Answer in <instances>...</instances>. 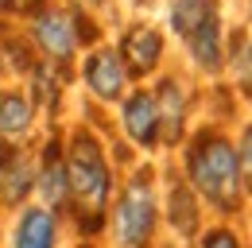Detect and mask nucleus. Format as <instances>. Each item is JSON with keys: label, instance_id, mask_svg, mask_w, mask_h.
<instances>
[{"label": "nucleus", "instance_id": "16", "mask_svg": "<svg viewBox=\"0 0 252 248\" xmlns=\"http://www.w3.org/2000/svg\"><path fill=\"white\" fill-rule=\"evenodd\" d=\"M225 74L245 93H252V28L225 31Z\"/></svg>", "mask_w": 252, "mask_h": 248}, {"label": "nucleus", "instance_id": "14", "mask_svg": "<svg viewBox=\"0 0 252 248\" xmlns=\"http://www.w3.org/2000/svg\"><path fill=\"white\" fill-rule=\"evenodd\" d=\"M35 124V101L28 90H0V140L20 144Z\"/></svg>", "mask_w": 252, "mask_h": 248}, {"label": "nucleus", "instance_id": "2", "mask_svg": "<svg viewBox=\"0 0 252 248\" xmlns=\"http://www.w3.org/2000/svg\"><path fill=\"white\" fill-rule=\"evenodd\" d=\"M66 155V183H70V217L82 233H101L105 214L113 202V167L105 159V148L90 128H74L63 144Z\"/></svg>", "mask_w": 252, "mask_h": 248}, {"label": "nucleus", "instance_id": "5", "mask_svg": "<svg viewBox=\"0 0 252 248\" xmlns=\"http://www.w3.org/2000/svg\"><path fill=\"white\" fill-rule=\"evenodd\" d=\"M117 55L125 62L128 78L132 82H144V78H156L163 70V59H167V35L148 24V20H136L121 31V43H113Z\"/></svg>", "mask_w": 252, "mask_h": 248}, {"label": "nucleus", "instance_id": "11", "mask_svg": "<svg viewBox=\"0 0 252 248\" xmlns=\"http://www.w3.org/2000/svg\"><path fill=\"white\" fill-rule=\"evenodd\" d=\"M225 16L206 20L202 28L183 39V51H187L190 66L202 74V78H221L225 74Z\"/></svg>", "mask_w": 252, "mask_h": 248}, {"label": "nucleus", "instance_id": "3", "mask_svg": "<svg viewBox=\"0 0 252 248\" xmlns=\"http://www.w3.org/2000/svg\"><path fill=\"white\" fill-rule=\"evenodd\" d=\"M159 225V198H156V175L140 167L117 194L109 210V229L121 248H148Z\"/></svg>", "mask_w": 252, "mask_h": 248}, {"label": "nucleus", "instance_id": "7", "mask_svg": "<svg viewBox=\"0 0 252 248\" xmlns=\"http://www.w3.org/2000/svg\"><path fill=\"white\" fill-rule=\"evenodd\" d=\"M159 109V148H179L187 140V121H190V86L179 74H159L152 86Z\"/></svg>", "mask_w": 252, "mask_h": 248}, {"label": "nucleus", "instance_id": "18", "mask_svg": "<svg viewBox=\"0 0 252 248\" xmlns=\"http://www.w3.org/2000/svg\"><path fill=\"white\" fill-rule=\"evenodd\" d=\"M237 144V167H241V183H245V194L252 198V121L241 124V132L233 136Z\"/></svg>", "mask_w": 252, "mask_h": 248}, {"label": "nucleus", "instance_id": "21", "mask_svg": "<svg viewBox=\"0 0 252 248\" xmlns=\"http://www.w3.org/2000/svg\"><path fill=\"white\" fill-rule=\"evenodd\" d=\"M78 248H90V245H78Z\"/></svg>", "mask_w": 252, "mask_h": 248}, {"label": "nucleus", "instance_id": "20", "mask_svg": "<svg viewBox=\"0 0 252 248\" xmlns=\"http://www.w3.org/2000/svg\"><path fill=\"white\" fill-rule=\"evenodd\" d=\"M0 74H4V59H0Z\"/></svg>", "mask_w": 252, "mask_h": 248}, {"label": "nucleus", "instance_id": "1", "mask_svg": "<svg viewBox=\"0 0 252 248\" xmlns=\"http://www.w3.org/2000/svg\"><path fill=\"white\" fill-rule=\"evenodd\" d=\"M183 179L210 206L218 221L249 214V194L237 167V144L225 124H198L183 140Z\"/></svg>", "mask_w": 252, "mask_h": 248}, {"label": "nucleus", "instance_id": "17", "mask_svg": "<svg viewBox=\"0 0 252 248\" xmlns=\"http://www.w3.org/2000/svg\"><path fill=\"white\" fill-rule=\"evenodd\" d=\"M194 248H249V245H245V233L233 221H214L194 237Z\"/></svg>", "mask_w": 252, "mask_h": 248}, {"label": "nucleus", "instance_id": "10", "mask_svg": "<svg viewBox=\"0 0 252 248\" xmlns=\"http://www.w3.org/2000/svg\"><path fill=\"white\" fill-rule=\"evenodd\" d=\"M121 128L140 152H156L159 148V109L148 86H136L121 101Z\"/></svg>", "mask_w": 252, "mask_h": 248}, {"label": "nucleus", "instance_id": "6", "mask_svg": "<svg viewBox=\"0 0 252 248\" xmlns=\"http://www.w3.org/2000/svg\"><path fill=\"white\" fill-rule=\"evenodd\" d=\"M82 82H86L90 97L101 101V105H121L125 93L132 90V78H128V70H125V62H121L113 43H97V47L86 51V59H82Z\"/></svg>", "mask_w": 252, "mask_h": 248}, {"label": "nucleus", "instance_id": "8", "mask_svg": "<svg viewBox=\"0 0 252 248\" xmlns=\"http://www.w3.org/2000/svg\"><path fill=\"white\" fill-rule=\"evenodd\" d=\"M35 194L43 198L39 206L51 214H70V183H66V155H63V140L51 136L43 144V152L35 159Z\"/></svg>", "mask_w": 252, "mask_h": 248}, {"label": "nucleus", "instance_id": "9", "mask_svg": "<svg viewBox=\"0 0 252 248\" xmlns=\"http://www.w3.org/2000/svg\"><path fill=\"white\" fill-rule=\"evenodd\" d=\"M35 194V155L20 144L0 140V206L24 210Z\"/></svg>", "mask_w": 252, "mask_h": 248}, {"label": "nucleus", "instance_id": "13", "mask_svg": "<svg viewBox=\"0 0 252 248\" xmlns=\"http://www.w3.org/2000/svg\"><path fill=\"white\" fill-rule=\"evenodd\" d=\"M8 248H59V214L43 206H24Z\"/></svg>", "mask_w": 252, "mask_h": 248}, {"label": "nucleus", "instance_id": "15", "mask_svg": "<svg viewBox=\"0 0 252 248\" xmlns=\"http://www.w3.org/2000/svg\"><path fill=\"white\" fill-rule=\"evenodd\" d=\"M214 16H225V8H221V0H171L167 4V28L171 35L183 43L187 35L202 28L206 20H214Z\"/></svg>", "mask_w": 252, "mask_h": 248}, {"label": "nucleus", "instance_id": "19", "mask_svg": "<svg viewBox=\"0 0 252 248\" xmlns=\"http://www.w3.org/2000/svg\"><path fill=\"white\" fill-rule=\"evenodd\" d=\"M249 20H252V0H249Z\"/></svg>", "mask_w": 252, "mask_h": 248}, {"label": "nucleus", "instance_id": "12", "mask_svg": "<svg viewBox=\"0 0 252 248\" xmlns=\"http://www.w3.org/2000/svg\"><path fill=\"white\" fill-rule=\"evenodd\" d=\"M167 225L179 233V241H194L202 229H206V206H202V198L190 190V183L179 175V179H171L167 186Z\"/></svg>", "mask_w": 252, "mask_h": 248}, {"label": "nucleus", "instance_id": "4", "mask_svg": "<svg viewBox=\"0 0 252 248\" xmlns=\"http://www.w3.org/2000/svg\"><path fill=\"white\" fill-rule=\"evenodd\" d=\"M28 43L35 47L39 62H51L66 70L74 55H78V35H74V20H70V8L66 4H39L32 16H28Z\"/></svg>", "mask_w": 252, "mask_h": 248}]
</instances>
